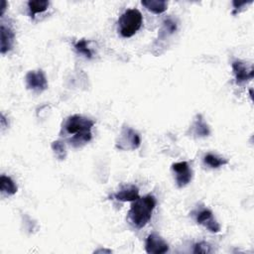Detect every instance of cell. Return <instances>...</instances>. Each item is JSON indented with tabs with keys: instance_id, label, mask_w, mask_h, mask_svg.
I'll list each match as a JSON object with an SVG mask.
<instances>
[{
	"instance_id": "cell-19",
	"label": "cell",
	"mask_w": 254,
	"mask_h": 254,
	"mask_svg": "<svg viewBox=\"0 0 254 254\" xmlns=\"http://www.w3.org/2000/svg\"><path fill=\"white\" fill-rule=\"evenodd\" d=\"M211 252L210 245L206 242H199L193 245V253H209Z\"/></svg>"
},
{
	"instance_id": "cell-14",
	"label": "cell",
	"mask_w": 254,
	"mask_h": 254,
	"mask_svg": "<svg viewBox=\"0 0 254 254\" xmlns=\"http://www.w3.org/2000/svg\"><path fill=\"white\" fill-rule=\"evenodd\" d=\"M0 190L3 193H6L8 195H12L15 194L17 192V186L14 183V181L5 175H2L0 177Z\"/></svg>"
},
{
	"instance_id": "cell-11",
	"label": "cell",
	"mask_w": 254,
	"mask_h": 254,
	"mask_svg": "<svg viewBox=\"0 0 254 254\" xmlns=\"http://www.w3.org/2000/svg\"><path fill=\"white\" fill-rule=\"evenodd\" d=\"M112 197L120 201H134L139 197V190L136 186L131 185L114 193Z\"/></svg>"
},
{
	"instance_id": "cell-13",
	"label": "cell",
	"mask_w": 254,
	"mask_h": 254,
	"mask_svg": "<svg viewBox=\"0 0 254 254\" xmlns=\"http://www.w3.org/2000/svg\"><path fill=\"white\" fill-rule=\"evenodd\" d=\"M141 4L155 14H161L167 10L168 3L164 0H144Z\"/></svg>"
},
{
	"instance_id": "cell-21",
	"label": "cell",
	"mask_w": 254,
	"mask_h": 254,
	"mask_svg": "<svg viewBox=\"0 0 254 254\" xmlns=\"http://www.w3.org/2000/svg\"><path fill=\"white\" fill-rule=\"evenodd\" d=\"M232 4H233V6H234V11H233V14H236V11H237V9H239L241 6H244V5H246V4H247V2H246V1H243V2H240V1H233V2H232Z\"/></svg>"
},
{
	"instance_id": "cell-4",
	"label": "cell",
	"mask_w": 254,
	"mask_h": 254,
	"mask_svg": "<svg viewBox=\"0 0 254 254\" xmlns=\"http://www.w3.org/2000/svg\"><path fill=\"white\" fill-rule=\"evenodd\" d=\"M141 145V138L137 132L129 127H123L116 147L120 150H135Z\"/></svg>"
},
{
	"instance_id": "cell-12",
	"label": "cell",
	"mask_w": 254,
	"mask_h": 254,
	"mask_svg": "<svg viewBox=\"0 0 254 254\" xmlns=\"http://www.w3.org/2000/svg\"><path fill=\"white\" fill-rule=\"evenodd\" d=\"M190 131L195 137H205V136H208L210 133L207 124L204 122V120L200 114L196 115L192 125L190 128Z\"/></svg>"
},
{
	"instance_id": "cell-10",
	"label": "cell",
	"mask_w": 254,
	"mask_h": 254,
	"mask_svg": "<svg viewBox=\"0 0 254 254\" xmlns=\"http://www.w3.org/2000/svg\"><path fill=\"white\" fill-rule=\"evenodd\" d=\"M0 33H1L0 52L2 55H4L12 49L14 39H15V34L9 27H6L5 25H1Z\"/></svg>"
},
{
	"instance_id": "cell-2",
	"label": "cell",
	"mask_w": 254,
	"mask_h": 254,
	"mask_svg": "<svg viewBox=\"0 0 254 254\" xmlns=\"http://www.w3.org/2000/svg\"><path fill=\"white\" fill-rule=\"evenodd\" d=\"M156 206V198L152 194L138 197L132 201L128 212V219L136 228L144 227L151 219L153 210Z\"/></svg>"
},
{
	"instance_id": "cell-5",
	"label": "cell",
	"mask_w": 254,
	"mask_h": 254,
	"mask_svg": "<svg viewBox=\"0 0 254 254\" xmlns=\"http://www.w3.org/2000/svg\"><path fill=\"white\" fill-rule=\"evenodd\" d=\"M25 80L27 88L38 93L43 92L48 87V80L42 69L30 70L26 74Z\"/></svg>"
},
{
	"instance_id": "cell-15",
	"label": "cell",
	"mask_w": 254,
	"mask_h": 254,
	"mask_svg": "<svg viewBox=\"0 0 254 254\" xmlns=\"http://www.w3.org/2000/svg\"><path fill=\"white\" fill-rule=\"evenodd\" d=\"M49 1L46 0H30L28 1V8L29 13L32 19L35 18V15L37 13H42L48 9Z\"/></svg>"
},
{
	"instance_id": "cell-18",
	"label": "cell",
	"mask_w": 254,
	"mask_h": 254,
	"mask_svg": "<svg viewBox=\"0 0 254 254\" xmlns=\"http://www.w3.org/2000/svg\"><path fill=\"white\" fill-rule=\"evenodd\" d=\"M74 49H75L79 54L83 55L85 58H87V59H91V58H92V53H91V51H90V50L88 49V47H87V42H86V40L81 39V40H79L78 42H76V43L74 44Z\"/></svg>"
},
{
	"instance_id": "cell-9",
	"label": "cell",
	"mask_w": 254,
	"mask_h": 254,
	"mask_svg": "<svg viewBox=\"0 0 254 254\" xmlns=\"http://www.w3.org/2000/svg\"><path fill=\"white\" fill-rule=\"evenodd\" d=\"M232 70L235 75V82L237 84H242L243 82L252 79L254 75V70L251 67L249 70L247 69L246 65L240 61H233L232 62Z\"/></svg>"
},
{
	"instance_id": "cell-6",
	"label": "cell",
	"mask_w": 254,
	"mask_h": 254,
	"mask_svg": "<svg viewBox=\"0 0 254 254\" xmlns=\"http://www.w3.org/2000/svg\"><path fill=\"white\" fill-rule=\"evenodd\" d=\"M172 170L176 175V183L178 188H184L191 181L192 173L189 167L188 162L183 161L174 163L172 165Z\"/></svg>"
},
{
	"instance_id": "cell-7",
	"label": "cell",
	"mask_w": 254,
	"mask_h": 254,
	"mask_svg": "<svg viewBox=\"0 0 254 254\" xmlns=\"http://www.w3.org/2000/svg\"><path fill=\"white\" fill-rule=\"evenodd\" d=\"M145 250L149 254H163L169 250V245L160 235L151 233L146 239Z\"/></svg>"
},
{
	"instance_id": "cell-16",
	"label": "cell",
	"mask_w": 254,
	"mask_h": 254,
	"mask_svg": "<svg viewBox=\"0 0 254 254\" xmlns=\"http://www.w3.org/2000/svg\"><path fill=\"white\" fill-rule=\"evenodd\" d=\"M203 161L207 166H209L210 168H213V169H216V168H219L221 166H224V165L228 164V160L223 159V158H219V157H217L213 154L205 155Z\"/></svg>"
},
{
	"instance_id": "cell-3",
	"label": "cell",
	"mask_w": 254,
	"mask_h": 254,
	"mask_svg": "<svg viewBox=\"0 0 254 254\" xmlns=\"http://www.w3.org/2000/svg\"><path fill=\"white\" fill-rule=\"evenodd\" d=\"M143 17L139 10L128 9L118 19V32L124 38L132 37L142 26Z\"/></svg>"
},
{
	"instance_id": "cell-17",
	"label": "cell",
	"mask_w": 254,
	"mask_h": 254,
	"mask_svg": "<svg viewBox=\"0 0 254 254\" xmlns=\"http://www.w3.org/2000/svg\"><path fill=\"white\" fill-rule=\"evenodd\" d=\"M52 150L54 151L56 157L59 160H64L65 156H66V151H65V146L64 144V142L62 141H54L52 143Z\"/></svg>"
},
{
	"instance_id": "cell-1",
	"label": "cell",
	"mask_w": 254,
	"mask_h": 254,
	"mask_svg": "<svg viewBox=\"0 0 254 254\" xmlns=\"http://www.w3.org/2000/svg\"><path fill=\"white\" fill-rule=\"evenodd\" d=\"M94 123L93 120L79 114L68 116L63 124L61 135L72 147H81L91 140V128Z\"/></svg>"
},
{
	"instance_id": "cell-20",
	"label": "cell",
	"mask_w": 254,
	"mask_h": 254,
	"mask_svg": "<svg viewBox=\"0 0 254 254\" xmlns=\"http://www.w3.org/2000/svg\"><path fill=\"white\" fill-rule=\"evenodd\" d=\"M164 27H165V29L169 32V33H174L175 31H176V29H177V26H176V23H174L172 20H170V19H167V20H165L164 21Z\"/></svg>"
},
{
	"instance_id": "cell-8",
	"label": "cell",
	"mask_w": 254,
	"mask_h": 254,
	"mask_svg": "<svg viewBox=\"0 0 254 254\" xmlns=\"http://www.w3.org/2000/svg\"><path fill=\"white\" fill-rule=\"evenodd\" d=\"M195 219L198 224L203 225L210 232L216 233V232H219V230H220V225L214 219L211 210H209L208 208H202V209L196 211Z\"/></svg>"
}]
</instances>
